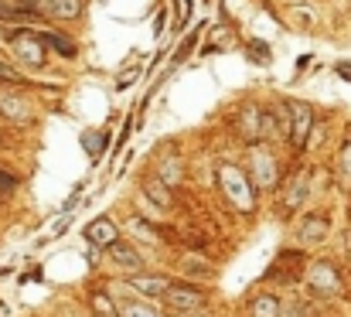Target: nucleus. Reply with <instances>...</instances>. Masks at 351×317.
<instances>
[{
	"mask_svg": "<svg viewBox=\"0 0 351 317\" xmlns=\"http://www.w3.org/2000/svg\"><path fill=\"white\" fill-rule=\"evenodd\" d=\"M14 191H17V178L0 171V195H14Z\"/></svg>",
	"mask_w": 351,
	"mask_h": 317,
	"instance_id": "obj_23",
	"label": "nucleus"
},
{
	"mask_svg": "<svg viewBox=\"0 0 351 317\" xmlns=\"http://www.w3.org/2000/svg\"><path fill=\"white\" fill-rule=\"evenodd\" d=\"M208 301H212L208 287H205V283H195V280H171L167 294L160 297L164 314H171V317H184V314H195V311H205Z\"/></svg>",
	"mask_w": 351,
	"mask_h": 317,
	"instance_id": "obj_1",
	"label": "nucleus"
},
{
	"mask_svg": "<svg viewBox=\"0 0 351 317\" xmlns=\"http://www.w3.org/2000/svg\"><path fill=\"white\" fill-rule=\"evenodd\" d=\"M10 41H14V51L21 55L24 65H31V69H41V65H45V45L31 34V27H27V31H14Z\"/></svg>",
	"mask_w": 351,
	"mask_h": 317,
	"instance_id": "obj_13",
	"label": "nucleus"
},
{
	"mask_svg": "<svg viewBox=\"0 0 351 317\" xmlns=\"http://www.w3.org/2000/svg\"><path fill=\"white\" fill-rule=\"evenodd\" d=\"M181 273L195 283H205V280H215V266L205 259V256H181Z\"/></svg>",
	"mask_w": 351,
	"mask_h": 317,
	"instance_id": "obj_16",
	"label": "nucleus"
},
{
	"mask_svg": "<svg viewBox=\"0 0 351 317\" xmlns=\"http://www.w3.org/2000/svg\"><path fill=\"white\" fill-rule=\"evenodd\" d=\"M106 140H110L106 130H86V133H82V147H86V154H89L93 161H99V157L106 154Z\"/></svg>",
	"mask_w": 351,
	"mask_h": 317,
	"instance_id": "obj_21",
	"label": "nucleus"
},
{
	"mask_svg": "<svg viewBox=\"0 0 351 317\" xmlns=\"http://www.w3.org/2000/svg\"><path fill=\"white\" fill-rule=\"evenodd\" d=\"M143 195L154 202V209H164L171 211L174 209V195H171V185L164 181V178H157V174H147L143 178Z\"/></svg>",
	"mask_w": 351,
	"mask_h": 317,
	"instance_id": "obj_15",
	"label": "nucleus"
},
{
	"mask_svg": "<svg viewBox=\"0 0 351 317\" xmlns=\"http://www.w3.org/2000/svg\"><path fill=\"white\" fill-rule=\"evenodd\" d=\"M106 259H110L113 266H119V270H126V273H140V270H147V259H143L140 246L130 242V239L113 242V246L106 249Z\"/></svg>",
	"mask_w": 351,
	"mask_h": 317,
	"instance_id": "obj_10",
	"label": "nucleus"
},
{
	"mask_svg": "<svg viewBox=\"0 0 351 317\" xmlns=\"http://www.w3.org/2000/svg\"><path fill=\"white\" fill-rule=\"evenodd\" d=\"M119 317H167L154 301H140V297H126L119 304Z\"/></svg>",
	"mask_w": 351,
	"mask_h": 317,
	"instance_id": "obj_20",
	"label": "nucleus"
},
{
	"mask_svg": "<svg viewBox=\"0 0 351 317\" xmlns=\"http://www.w3.org/2000/svg\"><path fill=\"white\" fill-rule=\"evenodd\" d=\"M307 287H311L314 294H321V297H335V294H341L345 277H341V270H338L335 259H317V263H311V270H307Z\"/></svg>",
	"mask_w": 351,
	"mask_h": 317,
	"instance_id": "obj_5",
	"label": "nucleus"
},
{
	"mask_svg": "<svg viewBox=\"0 0 351 317\" xmlns=\"http://www.w3.org/2000/svg\"><path fill=\"white\" fill-rule=\"evenodd\" d=\"M123 287L130 294H136L140 301H160L167 294V287H171V277L167 273H147V270H140V273H126L123 277Z\"/></svg>",
	"mask_w": 351,
	"mask_h": 317,
	"instance_id": "obj_6",
	"label": "nucleus"
},
{
	"mask_svg": "<svg viewBox=\"0 0 351 317\" xmlns=\"http://www.w3.org/2000/svg\"><path fill=\"white\" fill-rule=\"evenodd\" d=\"M307 195H311V178H307V174H293V178H290V185L283 188V198H280L283 218H293L297 211L304 209Z\"/></svg>",
	"mask_w": 351,
	"mask_h": 317,
	"instance_id": "obj_11",
	"label": "nucleus"
},
{
	"mask_svg": "<svg viewBox=\"0 0 351 317\" xmlns=\"http://www.w3.org/2000/svg\"><path fill=\"white\" fill-rule=\"evenodd\" d=\"M249 51H252V58H256V62H269V48H266V41H252V45H249Z\"/></svg>",
	"mask_w": 351,
	"mask_h": 317,
	"instance_id": "obj_24",
	"label": "nucleus"
},
{
	"mask_svg": "<svg viewBox=\"0 0 351 317\" xmlns=\"http://www.w3.org/2000/svg\"><path fill=\"white\" fill-rule=\"evenodd\" d=\"M335 72H338L345 82H351V62H338V69H335Z\"/></svg>",
	"mask_w": 351,
	"mask_h": 317,
	"instance_id": "obj_25",
	"label": "nucleus"
},
{
	"mask_svg": "<svg viewBox=\"0 0 351 317\" xmlns=\"http://www.w3.org/2000/svg\"><path fill=\"white\" fill-rule=\"evenodd\" d=\"M82 235H86V246H93V249L106 253L113 242L123 239V228H119V222L113 218V215H96V218L82 228Z\"/></svg>",
	"mask_w": 351,
	"mask_h": 317,
	"instance_id": "obj_8",
	"label": "nucleus"
},
{
	"mask_svg": "<svg viewBox=\"0 0 351 317\" xmlns=\"http://www.w3.org/2000/svg\"><path fill=\"white\" fill-rule=\"evenodd\" d=\"M249 178L256 181L259 191H276L280 188V167H276V154H269L266 143H256L249 150Z\"/></svg>",
	"mask_w": 351,
	"mask_h": 317,
	"instance_id": "obj_4",
	"label": "nucleus"
},
{
	"mask_svg": "<svg viewBox=\"0 0 351 317\" xmlns=\"http://www.w3.org/2000/svg\"><path fill=\"white\" fill-rule=\"evenodd\" d=\"M328 235H331V218L324 211H307L297 222V242L300 246H321V242H328Z\"/></svg>",
	"mask_w": 351,
	"mask_h": 317,
	"instance_id": "obj_9",
	"label": "nucleus"
},
{
	"mask_svg": "<svg viewBox=\"0 0 351 317\" xmlns=\"http://www.w3.org/2000/svg\"><path fill=\"white\" fill-rule=\"evenodd\" d=\"M31 34L45 45V48H51V51H62L65 58H75V41L69 38V34H55V31H38V27H31Z\"/></svg>",
	"mask_w": 351,
	"mask_h": 317,
	"instance_id": "obj_18",
	"label": "nucleus"
},
{
	"mask_svg": "<svg viewBox=\"0 0 351 317\" xmlns=\"http://www.w3.org/2000/svg\"><path fill=\"white\" fill-rule=\"evenodd\" d=\"M235 130H239V137H242L249 147L263 143V106H256V103L242 106V113H239V119H235Z\"/></svg>",
	"mask_w": 351,
	"mask_h": 317,
	"instance_id": "obj_12",
	"label": "nucleus"
},
{
	"mask_svg": "<svg viewBox=\"0 0 351 317\" xmlns=\"http://www.w3.org/2000/svg\"><path fill=\"white\" fill-rule=\"evenodd\" d=\"M89 317H119V304L113 301L110 290H103V287L89 290Z\"/></svg>",
	"mask_w": 351,
	"mask_h": 317,
	"instance_id": "obj_17",
	"label": "nucleus"
},
{
	"mask_svg": "<svg viewBox=\"0 0 351 317\" xmlns=\"http://www.w3.org/2000/svg\"><path fill=\"white\" fill-rule=\"evenodd\" d=\"M287 109H290V143H293V150H304L311 140V130H314V106L287 96Z\"/></svg>",
	"mask_w": 351,
	"mask_h": 317,
	"instance_id": "obj_7",
	"label": "nucleus"
},
{
	"mask_svg": "<svg viewBox=\"0 0 351 317\" xmlns=\"http://www.w3.org/2000/svg\"><path fill=\"white\" fill-rule=\"evenodd\" d=\"M219 185H222V191L229 195V202L239 205V211L256 209L259 188H256V181L249 178V171H242V167H235V164H222V167H219Z\"/></svg>",
	"mask_w": 351,
	"mask_h": 317,
	"instance_id": "obj_2",
	"label": "nucleus"
},
{
	"mask_svg": "<svg viewBox=\"0 0 351 317\" xmlns=\"http://www.w3.org/2000/svg\"><path fill=\"white\" fill-rule=\"evenodd\" d=\"M14 3L38 14L45 24H72L86 10V0H14Z\"/></svg>",
	"mask_w": 351,
	"mask_h": 317,
	"instance_id": "obj_3",
	"label": "nucleus"
},
{
	"mask_svg": "<svg viewBox=\"0 0 351 317\" xmlns=\"http://www.w3.org/2000/svg\"><path fill=\"white\" fill-rule=\"evenodd\" d=\"M184 317H215V314H212V311L205 307V311H195V314H184Z\"/></svg>",
	"mask_w": 351,
	"mask_h": 317,
	"instance_id": "obj_26",
	"label": "nucleus"
},
{
	"mask_svg": "<svg viewBox=\"0 0 351 317\" xmlns=\"http://www.w3.org/2000/svg\"><path fill=\"white\" fill-rule=\"evenodd\" d=\"M338 171H341V185H351V140L341 147V157H338Z\"/></svg>",
	"mask_w": 351,
	"mask_h": 317,
	"instance_id": "obj_22",
	"label": "nucleus"
},
{
	"mask_svg": "<svg viewBox=\"0 0 351 317\" xmlns=\"http://www.w3.org/2000/svg\"><path fill=\"white\" fill-rule=\"evenodd\" d=\"M126 232L133 235V242H143V246H160L157 228H154L147 218H140V215H130V218H126Z\"/></svg>",
	"mask_w": 351,
	"mask_h": 317,
	"instance_id": "obj_19",
	"label": "nucleus"
},
{
	"mask_svg": "<svg viewBox=\"0 0 351 317\" xmlns=\"http://www.w3.org/2000/svg\"><path fill=\"white\" fill-rule=\"evenodd\" d=\"M245 314L249 317H283V301H280V294H273V290H259V294L249 297Z\"/></svg>",
	"mask_w": 351,
	"mask_h": 317,
	"instance_id": "obj_14",
	"label": "nucleus"
}]
</instances>
